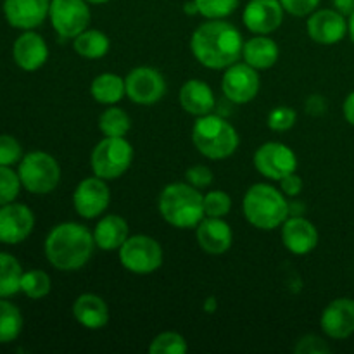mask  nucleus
<instances>
[{
  "label": "nucleus",
  "mask_w": 354,
  "mask_h": 354,
  "mask_svg": "<svg viewBox=\"0 0 354 354\" xmlns=\"http://www.w3.org/2000/svg\"><path fill=\"white\" fill-rule=\"evenodd\" d=\"M23 159V147L12 135H0V166H14Z\"/></svg>",
  "instance_id": "e433bc0d"
},
{
  "label": "nucleus",
  "mask_w": 354,
  "mask_h": 354,
  "mask_svg": "<svg viewBox=\"0 0 354 354\" xmlns=\"http://www.w3.org/2000/svg\"><path fill=\"white\" fill-rule=\"evenodd\" d=\"M48 19L62 38H76L88 28L92 12L86 0H50Z\"/></svg>",
  "instance_id": "1a4fd4ad"
},
{
  "label": "nucleus",
  "mask_w": 354,
  "mask_h": 354,
  "mask_svg": "<svg viewBox=\"0 0 354 354\" xmlns=\"http://www.w3.org/2000/svg\"><path fill=\"white\" fill-rule=\"evenodd\" d=\"M279 183H280V190L289 197H296L303 192V187H304L303 178H301L299 175H296V173H290V175L283 176L282 180H279Z\"/></svg>",
  "instance_id": "a19ab883"
},
{
  "label": "nucleus",
  "mask_w": 354,
  "mask_h": 354,
  "mask_svg": "<svg viewBox=\"0 0 354 354\" xmlns=\"http://www.w3.org/2000/svg\"><path fill=\"white\" fill-rule=\"evenodd\" d=\"M50 0H3V16L17 30H35L48 17Z\"/></svg>",
  "instance_id": "a211bd4d"
},
{
  "label": "nucleus",
  "mask_w": 354,
  "mask_h": 354,
  "mask_svg": "<svg viewBox=\"0 0 354 354\" xmlns=\"http://www.w3.org/2000/svg\"><path fill=\"white\" fill-rule=\"evenodd\" d=\"M165 261L161 244L149 235H133L120 248V263L135 275H151Z\"/></svg>",
  "instance_id": "6e6552de"
},
{
  "label": "nucleus",
  "mask_w": 354,
  "mask_h": 354,
  "mask_svg": "<svg viewBox=\"0 0 354 354\" xmlns=\"http://www.w3.org/2000/svg\"><path fill=\"white\" fill-rule=\"evenodd\" d=\"M183 9H185V14H189V16H196V14H199V10H197V6H196V2H194V0H189V2H185Z\"/></svg>",
  "instance_id": "49530a36"
},
{
  "label": "nucleus",
  "mask_w": 354,
  "mask_h": 354,
  "mask_svg": "<svg viewBox=\"0 0 354 354\" xmlns=\"http://www.w3.org/2000/svg\"><path fill=\"white\" fill-rule=\"evenodd\" d=\"M320 235L317 227L303 216L287 218L282 225V242L287 251L296 256L310 254L318 245Z\"/></svg>",
  "instance_id": "6ab92c4d"
},
{
  "label": "nucleus",
  "mask_w": 354,
  "mask_h": 354,
  "mask_svg": "<svg viewBox=\"0 0 354 354\" xmlns=\"http://www.w3.org/2000/svg\"><path fill=\"white\" fill-rule=\"evenodd\" d=\"M23 330V315L19 308L0 297V344H9L16 341Z\"/></svg>",
  "instance_id": "c85d7f7f"
},
{
  "label": "nucleus",
  "mask_w": 354,
  "mask_h": 354,
  "mask_svg": "<svg viewBox=\"0 0 354 354\" xmlns=\"http://www.w3.org/2000/svg\"><path fill=\"white\" fill-rule=\"evenodd\" d=\"M244 216L259 230H275L289 218L290 206L282 190L270 183H254L242 201Z\"/></svg>",
  "instance_id": "20e7f679"
},
{
  "label": "nucleus",
  "mask_w": 354,
  "mask_h": 354,
  "mask_svg": "<svg viewBox=\"0 0 354 354\" xmlns=\"http://www.w3.org/2000/svg\"><path fill=\"white\" fill-rule=\"evenodd\" d=\"M232 199L223 190H211L204 196V213L211 218H223L230 213Z\"/></svg>",
  "instance_id": "f704fd0d"
},
{
  "label": "nucleus",
  "mask_w": 354,
  "mask_h": 354,
  "mask_svg": "<svg viewBox=\"0 0 354 354\" xmlns=\"http://www.w3.org/2000/svg\"><path fill=\"white\" fill-rule=\"evenodd\" d=\"M128 223L120 214H106L100 218L93 230V241L95 245L102 251H120L121 245L127 242Z\"/></svg>",
  "instance_id": "b1692460"
},
{
  "label": "nucleus",
  "mask_w": 354,
  "mask_h": 354,
  "mask_svg": "<svg viewBox=\"0 0 354 354\" xmlns=\"http://www.w3.org/2000/svg\"><path fill=\"white\" fill-rule=\"evenodd\" d=\"M35 228V214L24 204L10 203L0 206V242L19 244L26 241Z\"/></svg>",
  "instance_id": "4468645a"
},
{
  "label": "nucleus",
  "mask_w": 354,
  "mask_h": 354,
  "mask_svg": "<svg viewBox=\"0 0 354 354\" xmlns=\"http://www.w3.org/2000/svg\"><path fill=\"white\" fill-rule=\"evenodd\" d=\"M88 3H95V6H102V3H107L109 0H86Z\"/></svg>",
  "instance_id": "09e8293b"
},
{
  "label": "nucleus",
  "mask_w": 354,
  "mask_h": 354,
  "mask_svg": "<svg viewBox=\"0 0 354 354\" xmlns=\"http://www.w3.org/2000/svg\"><path fill=\"white\" fill-rule=\"evenodd\" d=\"M189 351L187 341L183 335L176 334V332H162V334L156 335L154 341L149 346V353L151 354H185Z\"/></svg>",
  "instance_id": "2f4dec72"
},
{
  "label": "nucleus",
  "mask_w": 354,
  "mask_h": 354,
  "mask_svg": "<svg viewBox=\"0 0 354 354\" xmlns=\"http://www.w3.org/2000/svg\"><path fill=\"white\" fill-rule=\"evenodd\" d=\"M332 2H334V9L344 16L349 17L354 12V0H332Z\"/></svg>",
  "instance_id": "c03bdc74"
},
{
  "label": "nucleus",
  "mask_w": 354,
  "mask_h": 354,
  "mask_svg": "<svg viewBox=\"0 0 354 354\" xmlns=\"http://www.w3.org/2000/svg\"><path fill=\"white\" fill-rule=\"evenodd\" d=\"M127 97L138 106H152L158 104L166 93L165 76L154 68L140 66L131 69L124 78Z\"/></svg>",
  "instance_id": "9b49d317"
},
{
  "label": "nucleus",
  "mask_w": 354,
  "mask_h": 354,
  "mask_svg": "<svg viewBox=\"0 0 354 354\" xmlns=\"http://www.w3.org/2000/svg\"><path fill=\"white\" fill-rule=\"evenodd\" d=\"M294 353L297 354H324L330 353V346L318 335H304L297 341Z\"/></svg>",
  "instance_id": "4c0bfd02"
},
{
  "label": "nucleus",
  "mask_w": 354,
  "mask_h": 354,
  "mask_svg": "<svg viewBox=\"0 0 354 354\" xmlns=\"http://www.w3.org/2000/svg\"><path fill=\"white\" fill-rule=\"evenodd\" d=\"M306 111L311 114V116H322V114L327 111V102H325L324 97L313 95V97H310V99H308Z\"/></svg>",
  "instance_id": "79ce46f5"
},
{
  "label": "nucleus",
  "mask_w": 354,
  "mask_h": 354,
  "mask_svg": "<svg viewBox=\"0 0 354 354\" xmlns=\"http://www.w3.org/2000/svg\"><path fill=\"white\" fill-rule=\"evenodd\" d=\"M17 175H19L21 185L28 192L45 196L57 189L61 182V166L48 152L33 151L23 156Z\"/></svg>",
  "instance_id": "423d86ee"
},
{
  "label": "nucleus",
  "mask_w": 354,
  "mask_h": 354,
  "mask_svg": "<svg viewBox=\"0 0 354 354\" xmlns=\"http://www.w3.org/2000/svg\"><path fill=\"white\" fill-rule=\"evenodd\" d=\"M133 161V147L124 137H104L93 147L90 166L99 178L116 180L128 171Z\"/></svg>",
  "instance_id": "0eeeda50"
},
{
  "label": "nucleus",
  "mask_w": 354,
  "mask_h": 354,
  "mask_svg": "<svg viewBox=\"0 0 354 354\" xmlns=\"http://www.w3.org/2000/svg\"><path fill=\"white\" fill-rule=\"evenodd\" d=\"M52 289L50 277L44 270H30L23 273L21 279V292L30 299H44Z\"/></svg>",
  "instance_id": "7c9ffc66"
},
{
  "label": "nucleus",
  "mask_w": 354,
  "mask_h": 354,
  "mask_svg": "<svg viewBox=\"0 0 354 354\" xmlns=\"http://www.w3.org/2000/svg\"><path fill=\"white\" fill-rule=\"evenodd\" d=\"M12 57L23 71H37L47 62L48 47L40 35L26 30L14 41Z\"/></svg>",
  "instance_id": "412c9836"
},
{
  "label": "nucleus",
  "mask_w": 354,
  "mask_h": 354,
  "mask_svg": "<svg viewBox=\"0 0 354 354\" xmlns=\"http://www.w3.org/2000/svg\"><path fill=\"white\" fill-rule=\"evenodd\" d=\"M45 256L55 270L75 272L90 261L95 249L93 232L85 225L66 221L55 225L45 239Z\"/></svg>",
  "instance_id": "f03ea898"
},
{
  "label": "nucleus",
  "mask_w": 354,
  "mask_h": 354,
  "mask_svg": "<svg viewBox=\"0 0 354 354\" xmlns=\"http://www.w3.org/2000/svg\"><path fill=\"white\" fill-rule=\"evenodd\" d=\"M242 57H244V62H248L254 69L265 71V69L273 68L279 61V45L266 35H258L245 41L242 48Z\"/></svg>",
  "instance_id": "393cba45"
},
{
  "label": "nucleus",
  "mask_w": 354,
  "mask_h": 354,
  "mask_svg": "<svg viewBox=\"0 0 354 354\" xmlns=\"http://www.w3.org/2000/svg\"><path fill=\"white\" fill-rule=\"evenodd\" d=\"M216 308H218V301L214 299L213 296L211 297H207L206 301H204V311H206V313H214V311H216Z\"/></svg>",
  "instance_id": "a18cd8bd"
},
{
  "label": "nucleus",
  "mask_w": 354,
  "mask_h": 354,
  "mask_svg": "<svg viewBox=\"0 0 354 354\" xmlns=\"http://www.w3.org/2000/svg\"><path fill=\"white\" fill-rule=\"evenodd\" d=\"M111 203V190L106 180L99 176H88L76 185L73 192L75 211L85 220H95L102 216Z\"/></svg>",
  "instance_id": "f8f14e48"
},
{
  "label": "nucleus",
  "mask_w": 354,
  "mask_h": 354,
  "mask_svg": "<svg viewBox=\"0 0 354 354\" xmlns=\"http://www.w3.org/2000/svg\"><path fill=\"white\" fill-rule=\"evenodd\" d=\"M192 142L197 151L207 159H227L237 151V130L227 120L214 114L199 116L192 127Z\"/></svg>",
  "instance_id": "39448f33"
},
{
  "label": "nucleus",
  "mask_w": 354,
  "mask_h": 354,
  "mask_svg": "<svg viewBox=\"0 0 354 354\" xmlns=\"http://www.w3.org/2000/svg\"><path fill=\"white\" fill-rule=\"evenodd\" d=\"M283 7L279 0H249L242 12L244 26L254 35H270L283 21Z\"/></svg>",
  "instance_id": "2eb2a0df"
},
{
  "label": "nucleus",
  "mask_w": 354,
  "mask_h": 354,
  "mask_svg": "<svg viewBox=\"0 0 354 354\" xmlns=\"http://www.w3.org/2000/svg\"><path fill=\"white\" fill-rule=\"evenodd\" d=\"M308 35L320 45L339 44L348 35V19L335 9H320L310 14Z\"/></svg>",
  "instance_id": "dca6fc26"
},
{
  "label": "nucleus",
  "mask_w": 354,
  "mask_h": 354,
  "mask_svg": "<svg viewBox=\"0 0 354 354\" xmlns=\"http://www.w3.org/2000/svg\"><path fill=\"white\" fill-rule=\"evenodd\" d=\"M348 35L349 38H351V41L354 44V12L349 16L348 19Z\"/></svg>",
  "instance_id": "de8ad7c7"
},
{
  "label": "nucleus",
  "mask_w": 354,
  "mask_h": 354,
  "mask_svg": "<svg viewBox=\"0 0 354 354\" xmlns=\"http://www.w3.org/2000/svg\"><path fill=\"white\" fill-rule=\"evenodd\" d=\"M21 180L10 166H0V206L14 203L19 196Z\"/></svg>",
  "instance_id": "72a5a7b5"
},
{
  "label": "nucleus",
  "mask_w": 354,
  "mask_h": 354,
  "mask_svg": "<svg viewBox=\"0 0 354 354\" xmlns=\"http://www.w3.org/2000/svg\"><path fill=\"white\" fill-rule=\"evenodd\" d=\"M73 317L88 330H100L109 322V306L97 294H82L73 304Z\"/></svg>",
  "instance_id": "4be33fe9"
},
{
  "label": "nucleus",
  "mask_w": 354,
  "mask_h": 354,
  "mask_svg": "<svg viewBox=\"0 0 354 354\" xmlns=\"http://www.w3.org/2000/svg\"><path fill=\"white\" fill-rule=\"evenodd\" d=\"M259 82L258 69L249 66L248 62L244 64H232L225 71L223 80H221V90H223L225 97L234 104H248L258 95Z\"/></svg>",
  "instance_id": "ddd939ff"
},
{
  "label": "nucleus",
  "mask_w": 354,
  "mask_h": 354,
  "mask_svg": "<svg viewBox=\"0 0 354 354\" xmlns=\"http://www.w3.org/2000/svg\"><path fill=\"white\" fill-rule=\"evenodd\" d=\"M197 244L204 252L213 256L225 254L234 244L232 228L223 218H204L197 225Z\"/></svg>",
  "instance_id": "aec40b11"
},
{
  "label": "nucleus",
  "mask_w": 354,
  "mask_h": 354,
  "mask_svg": "<svg viewBox=\"0 0 354 354\" xmlns=\"http://www.w3.org/2000/svg\"><path fill=\"white\" fill-rule=\"evenodd\" d=\"M297 113L289 106H280L270 111L268 128L273 131H287L296 124Z\"/></svg>",
  "instance_id": "c9c22d12"
},
{
  "label": "nucleus",
  "mask_w": 354,
  "mask_h": 354,
  "mask_svg": "<svg viewBox=\"0 0 354 354\" xmlns=\"http://www.w3.org/2000/svg\"><path fill=\"white\" fill-rule=\"evenodd\" d=\"M23 266L9 252H0V297H10L21 292Z\"/></svg>",
  "instance_id": "cd10ccee"
},
{
  "label": "nucleus",
  "mask_w": 354,
  "mask_h": 354,
  "mask_svg": "<svg viewBox=\"0 0 354 354\" xmlns=\"http://www.w3.org/2000/svg\"><path fill=\"white\" fill-rule=\"evenodd\" d=\"M90 95L99 104L114 106L127 95V85L116 73H102L90 83Z\"/></svg>",
  "instance_id": "a878e982"
},
{
  "label": "nucleus",
  "mask_w": 354,
  "mask_h": 354,
  "mask_svg": "<svg viewBox=\"0 0 354 354\" xmlns=\"http://www.w3.org/2000/svg\"><path fill=\"white\" fill-rule=\"evenodd\" d=\"M185 180L187 183L194 185L196 189H206L213 183V171L204 165L192 166V168L187 169Z\"/></svg>",
  "instance_id": "ea45409f"
},
{
  "label": "nucleus",
  "mask_w": 354,
  "mask_h": 354,
  "mask_svg": "<svg viewBox=\"0 0 354 354\" xmlns=\"http://www.w3.org/2000/svg\"><path fill=\"white\" fill-rule=\"evenodd\" d=\"M197 10L206 19H225L235 12L241 0H194Z\"/></svg>",
  "instance_id": "473e14b6"
},
{
  "label": "nucleus",
  "mask_w": 354,
  "mask_h": 354,
  "mask_svg": "<svg viewBox=\"0 0 354 354\" xmlns=\"http://www.w3.org/2000/svg\"><path fill=\"white\" fill-rule=\"evenodd\" d=\"M254 168L265 178L279 182L283 176L296 173L297 158L289 145L282 142H266L254 152Z\"/></svg>",
  "instance_id": "9d476101"
},
{
  "label": "nucleus",
  "mask_w": 354,
  "mask_h": 354,
  "mask_svg": "<svg viewBox=\"0 0 354 354\" xmlns=\"http://www.w3.org/2000/svg\"><path fill=\"white\" fill-rule=\"evenodd\" d=\"M320 327L327 337L342 341L354 334V299L339 297L324 310Z\"/></svg>",
  "instance_id": "f3484780"
},
{
  "label": "nucleus",
  "mask_w": 354,
  "mask_h": 354,
  "mask_svg": "<svg viewBox=\"0 0 354 354\" xmlns=\"http://www.w3.org/2000/svg\"><path fill=\"white\" fill-rule=\"evenodd\" d=\"M244 41L234 24L223 19H207L190 38L194 57L207 69H227L241 59Z\"/></svg>",
  "instance_id": "f257e3e1"
},
{
  "label": "nucleus",
  "mask_w": 354,
  "mask_h": 354,
  "mask_svg": "<svg viewBox=\"0 0 354 354\" xmlns=\"http://www.w3.org/2000/svg\"><path fill=\"white\" fill-rule=\"evenodd\" d=\"M73 47L78 55L85 59H100L109 52L111 41L104 31L100 30H88L86 28L83 33L73 38Z\"/></svg>",
  "instance_id": "bb28decb"
},
{
  "label": "nucleus",
  "mask_w": 354,
  "mask_h": 354,
  "mask_svg": "<svg viewBox=\"0 0 354 354\" xmlns=\"http://www.w3.org/2000/svg\"><path fill=\"white\" fill-rule=\"evenodd\" d=\"M342 113H344L346 121L354 127V90L346 97L344 104H342Z\"/></svg>",
  "instance_id": "37998d69"
},
{
  "label": "nucleus",
  "mask_w": 354,
  "mask_h": 354,
  "mask_svg": "<svg viewBox=\"0 0 354 354\" xmlns=\"http://www.w3.org/2000/svg\"><path fill=\"white\" fill-rule=\"evenodd\" d=\"M99 128L104 137H127L131 128L130 116L120 107H107L99 118Z\"/></svg>",
  "instance_id": "c756f323"
},
{
  "label": "nucleus",
  "mask_w": 354,
  "mask_h": 354,
  "mask_svg": "<svg viewBox=\"0 0 354 354\" xmlns=\"http://www.w3.org/2000/svg\"><path fill=\"white\" fill-rule=\"evenodd\" d=\"M180 104L183 111L192 116H206L216 106V99L207 83L201 80H189L180 90Z\"/></svg>",
  "instance_id": "5701e85b"
},
{
  "label": "nucleus",
  "mask_w": 354,
  "mask_h": 354,
  "mask_svg": "<svg viewBox=\"0 0 354 354\" xmlns=\"http://www.w3.org/2000/svg\"><path fill=\"white\" fill-rule=\"evenodd\" d=\"M159 214L175 228H194L204 220V196L190 183L175 182L162 189L158 201Z\"/></svg>",
  "instance_id": "7ed1b4c3"
},
{
  "label": "nucleus",
  "mask_w": 354,
  "mask_h": 354,
  "mask_svg": "<svg viewBox=\"0 0 354 354\" xmlns=\"http://www.w3.org/2000/svg\"><path fill=\"white\" fill-rule=\"evenodd\" d=\"M282 3L283 10L289 12L290 16L296 17H303V16H310L311 12L318 9L320 6V0H279Z\"/></svg>",
  "instance_id": "58836bf2"
}]
</instances>
